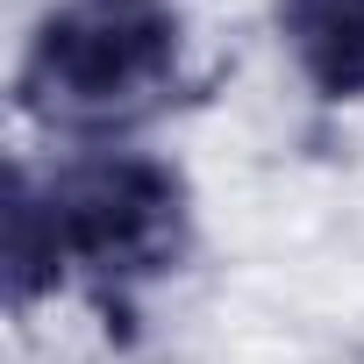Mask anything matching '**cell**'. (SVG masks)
Wrapping results in <instances>:
<instances>
[{
    "label": "cell",
    "mask_w": 364,
    "mask_h": 364,
    "mask_svg": "<svg viewBox=\"0 0 364 364\" xmlns=\"http://www.w3.org/2000/svg\"><path fill=\"white\" fill-rule=\"evenodd\" d=\"M193 243L186 178L136 150H100L65 164L50 186L15 171L8 200V300L29 307L58 279H86L100 300L178 272Z\"/></svg>",
    "instance_id": "1"
},
{
    "label": "cell",
    "mask_w": 364,
    "mask_h": 364,
    "mask_svg": "<svg viewBox=\"0 0 364 364\" xmlns=\"http://www.w3.org/2000/svg\"><path fill=\"white\" fill-rule=\"evenodd\" d=\"M186 86V8L178 0H65L29 36L22 114L65 136H114L171 107Z\"/></svg>",
    "instance_id": "2"
},
{
    "label": "cell",
    "mask_w": 364,
    "mask_h": 364,
    "mask_svg": "<svg viewBox=\"0 0 364 364\" xmlns=\"http://www.w3.org/2000/svg\"><path fill=\"white\" fill-rule=\"evenodd\" d=\"M279 29L321 100H364V0H279Z\"/></svg>",
    "instance_id": "3"
}]
</instances>
